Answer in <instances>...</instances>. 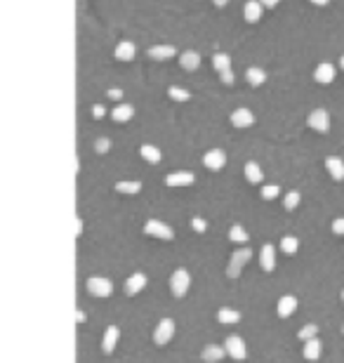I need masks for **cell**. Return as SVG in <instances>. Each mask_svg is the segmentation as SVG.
Listing matches in <instances>:
<instances>
[{
  "instance_id": "obj_1",
  "label": "cell",
  "mask_w": 344,
  "mask_h": 363,
  "mask_svg": "<svg viewBox=\"0 0 344 363\" xmlns=\"http://www.w3.org/2000/svg\"><path fill=\"white\" fill-rule=\"evenodd\" d=\"M250 257H252V250L250 248H243V250H236L234 255H231V262H229V267H227V276L229 278H238L240 276V269L250 262Z\"/></svg>"
},
{
  "instance_id": "obj_2",
  "label": "cell",
  "mask_w": 344,
  "mask_h": 363,
  "mask_svg": "<svg viewBox=\"0 0 344 363\" xmlns=\"http://www.w3.org/2000/svg\"><path fill=\"white\" fill-rule=\"evenodd\" d=\"M189 285H191V276H189V271L186 269H177L175 274H172L170 288H172V293H175V297H184Z\"/></svg>"
},
{
  "instance_id": "obj_3",
  "label": "cell",
  "mask_w": 344,
  "mask_h": 363,
  "mask_svg": "<svg viewBox=\"0 0 344 363\" xmlns=\"http://www.w3.org/2000/svg\"><path fill=\"white\" fill-rule=\"evenodd\" d=\"M113 285H111L109 278H102V276H92L87 278V293L92 297H109Z\"/></svg>"
},
{
  "instance_id": "obj_4",
  "label": "cell",
  "mask_w": 344,
  "mask_h": 363,
  "mask_svg": "<svg viewBox=\"0 0 344 363\" xmlns=\"http://www.w3.org/2000/svg\"><path fill=\"white\" fill-rule=\"evenodd\" d=\"M144 234L154 236V238H163V240H172V238H175V231H172L167 224L158 222V220H149L146 227H144Z\"/></svg>"
},
{
  "instance_id": "obj_5",
  "label": "cell",
  "mask_w": 344,
  "mask_h": 363,
  "mask_svg": "<svg viewBox=\"0 0 344 363\" xmlns=\"http://www.w3.org/2000/svg\"><path fill=\"white\" fill-rule=\"evenodd\" d=\"M307 123H309V128L316 130V132H328V130H330V116H328L326 109H316L309 113Z\"/></svg>"
},
{
  "instance_id": "obj_6",
  "label": "cell",
  "mask_w": 344,
  "mask_h": 363,
  "mask_svg": "<svg viewBox=\"0 0 344 363\" xmlns=\"http://www.w3.org/2000/svg\"><path fill=\"white\" fill-rule=\"evenodd\" d=\"M224 349H227V354L231 358H236V361H243V358L248 356L245 342H243L238 335H231V337H227V342H224Z\"/></svg>"
},
{
  "instance_id": "obj_7",
  "label": "cell",
  "mask_w": 344,
  "mask_h": 363,
  "mask_svg": "<svg viewBox=\"0 0 344 363\" xmlns=\"http://www.w3.org/2000/svg\"><path fill=\"white\" fill-rule=\"evenodd\" d=\"M172 335H175V321L163 319L158 323V328H156V332H154V342L156 345H167V342L172 340Z\"/></svg>"
},
{
  "instance_id": "obj_8",
  "label": "cell",
  "mask_w": 344,
  "mask_h": 363,
  "mask_svg": "<svg viewBox=\"0 0 344 363\" xmlns=\"http://www.w3.org/2000/svg\"><path fill=\"white\" fill-rule=\"evenodd\" d=\"M203 163L208 170H222L224 163H227V156H224L222 149H212V151H208V154L203 156Z\"/></svg>"
},
{
  "instance_id": "obj_9",
  "label": "cell",
  "mask_w": 344,
  "mask_h": 363,
  "mask_svg": "<svg viewBox=\"0 0 344 363\" xmlns=\"http://www.w3.org/2000/svg\"><path fill=\"white\" fill-rule=\"evenodd\" d=\"M326 167H328V173H330V177L335 179V182H342L344 179V160L342 158H337V156H328Z\"/></svg>"
},
{
  "instance_id": "obj_10",
  "label": "cell",
  "mask_w": 344,
  "mask_h": 363,
  "mask_svg": "<svg viewBox=\"0 0 344 363\" xmlns=\"http://www.w3.org/2000/svg\"><path fill=\"white\" fill-rule=\"evenodd\" d=\"M259 264H262V269H264L266 274L276 269V255H274V246H271V243L262 246V255H259Z\"/></svg>"
},
{
  "instance_id": "obj_11",
  "label": "cell",
  "mask_w": 344,
  "mask_h": 363,
  "mask_svg": "<svg viewBox=\"0 0 344 363\" xmlns=\"http://www.w3.org/2000/svg\"><path fill=\"white\" fill-rule=\"evenodd\" d=\"M313 78H316V83H321V85H328V83H332L335 80V66L332 64H318L316 66V74H313Z\"/></svg>"
},
{
  "instance_id": "obj_12",
  "label": "cell",
  "mask_w": 344,
  "mask_h": 363,
  "mask_svg": "<svg viewBox=\"0 0 344 363\" xmlns=\"http://www.w3.org/2000/svg\"><path fill=\"white\" fill-rule=\"evenodd\" d=\"M231 123H234L236 128H250V125L255 123V116H252V111H248V109H236L234 113H231Z\"/></svg>"
},
{
  "instance_id": "obj_13",
  "label": "cell",
  "mask_w": 344,
  "mask_h": 363,
  "mask_svg": "<svg viewBox=\"0 0 344 363\" xmlns=\"http://www.w3.org/2000/svg\"><path fill=\"white\" fill-rule=\"evenodd\" d=\"M144 285H146V276H144V274H132V276L125 281V295H130V297L137 295Z\"/></svg>"
},
{
  "instance_id": "obj_14",
  "label": "cell",
  "mask_w": 344,
  "mask_h": 363,
  "mask_svg": "<svg viewBox=\"0 0 344 363\" xmlns=\"http://www.w3.org/2000/svg\"><path fill=\"white\" fill-rule=\"evenodd\" d=\"M118 335H120V330H118L116 326H109L104 332V340H102V349H104V354H111V351L116 349L118 345Z\"/></svg>"
},
{
  "instance_id": "obj_15",
  "label": "cell",
  "mask_w": 344,
  "mask_h": 363,
  "mask_svg": "<svg viewBox=\"0 0 344 363\" xmlns=\"http://www.w3.org/2000/svg\"><path fill=\"white\" fill-rule=\"evenodd\" d=\"M295 309H297V297L292 295H285L278 300V316L281 319H288V316L295 314Z\"/></svg>"
},
{
  "instance_id": "obj_16",
  "label": "cell",
  "mask_w": 344,
  "mask_h": 363,
  "mask_svg": "<svg viewBox=\"0 0 344 363\" xmlns=\"http://www.w3.org/2000/svg\"><path fill=\"white\" fill-rule=\"evenodd\" d=\"M243 17H245V21H250V24L259 21V17H262V3H259V0L245 3V5H243Z\"/></svg>"
},
{
  "instance_id": "obj_17",
  "label": "cell",
  "mask_w": 344,
  "mask_h": 363,
  "mask_svg": "<svg viewBox=\"0 0 344 363\" xmlns=\"http://www.w3.org/2000/svg\"><path fill=\"white\" fill-rule=\"evenodd\" d=\"M193 179L196 177L191 173H172L165 177V184L167 186H189V184H193Z\"/></svg>"
},
{
  "instance_id": "obj_18",
  "label": "cell",
  "mask_w": 344,
  "mask_h": 363,
  "mask_svg": "<svg viewBox=\"0 0 344 363\" xmlns=\"http://www.w3.org/2000/svg\"><path fill=\"white\" fill-rule=\"evenodd\" d=\"M179 64H182V68H186V71H196V68L201 66V55L193 52V50H186L184 55L179 57Z\"/></svg>"
},
{
  "instance_id": "obj_19",
  "label": "cell",
  "mask_w": 344,
  "mask_h": 363,
  "mask_svg": "<svg viewBox=\"0 0 344 363\" xmlns=\"http://www.w3.org/2000/svg\"><path fill=\"white\" fill-rule=\"evenodd\" d=\"M132 116H135V109L130 104H118L116 109L111 111V118H113L116 123H125V120H130Z\"/></svg>"
},
{
  "instance_id": "obj_20",
  "label": "cell",
  "mask_w": 344,
  "mask_h": 363,
  "mask_svg": "<svg viewBox=\"0 0 344 363\" xmlns=\"http://www.w3.org/2000/svg\"><path fill=\"white\" fill-rule=\"evenodd\" d=\"M302 354H304L307 361H316V358H321V340L318 337L309 340L307 345H304V349H302Z\"/></svg>"
},
{
  "instance_id": "obj_21",
  "label": "cell",
  "mask_w": 344,
  "mask_h": 363,
  "mask_svg": "<svg viewBox=\"0 0 344 363\" xmlns=\"http://www.w3.org/2000/svg\"><path fill=\"white\" fill-rule=\"evenodd\" d=\"M113 55H116V59H120V62H130V59L135 57V45L130 43V40H123V43H118Z\"/></svg>"
},
{
  "instance_id": "obj_22",
  "label": "cell",
  "mask_w": 344,
  "mask_h": 363,
  "mask_svg": "<svg viewBox=\"0 0 344 363\" xmlns=\"http://www.w3.org/2000/svg\"><path fill=\"white\" fill-rule=\"evenodd\" d=\"M175 55V47L172 45H154V47H149V57L151 59H170Z\"/></svg>"
},
{
  "instance_id": "obj_23",
  "label": "cell",
  "mask_w": 344,
  "mask_h": 363,
  "mask_svg": "<svg viewBox=\"0 0 344 363\" xmlns=\"http://www.w3.org/2000/svg\"><path fill=\"white\" fill-rule=\"evenodd\" d=\"M224 354H227V349H224V347L208 345V347L203 349V354H201V356H203V361H205V363H215V361H219V358L224 356Z\"/></svg>"
},
{
  "instance_id": "obj_24",
  "label": "cell",
  "mask_w": 344,
  "mask_h": 363,
  "mask_svg": "<svg viewBox=\"0 0 344 363\" xmlns=\"http://www.w3.org/2000/svg\"><path fill=\"white\" fill-rule=\"evenodd\" d=\"M245 78H248V83H250L252 87H257V85H262L266 80V74L262 71V68H257V66H250L245 71Z\"/></svg>"
},
{
  "instance_id": "obj_25",
  "label": "cell",
  "mask_w": 344,
  "mask_h": 363,
  "mask_svg": "<svg viewBox=\"0 0 344 363\" xmlns=\"http://www.w3.org/2000/svg\"><path fill=\"white\" fill-rule=\"evenodd\" d=\"M245 179L252 182V184H259V182H262V170H259V165L255 160L245 163Z\"/></svg>"
},
{
  "instance_id": "obj_26",
  "label": "cell",
  "mask_w": 344,
  "mask_h": 363,
  "mask_svg": "<svg viewBox=\"0 0 344 363\" xmlns=\"http://www.w3.org/2000/svg\"><path fill=\"white\" fill-rule=\"evenodd\" d=\"M217 319H219V323H238L240 321V314L236 311V309H219V314H217Z\"/></svg>"
},
{
  "instance_id": "obj_27",
  "label": "cell",
  "mask_w": 344,
  "mask_h": 363,
  "mask_svg": "<svg viewBox=\"0 0 344 363\" xmlns=\"http://www.w3.org/2000/svg\"><path fill=\"white\" fill-rule=\"evenodd\" d=\"M141 156H144V160H149L151 165L160 163V151L156 147H151V144H144V147H141Z\"/></svg>"
},
{
  "instance_id": "obj_28",
  "label": "cell",
  "mask_w": 344,
  "mask_h": 363,
  "mask_svg": "<svg viewBox=\"0 0 344 363\" xmlns=\"http://www.w3.org/2000/svg\"><path fill=\"white\" fill-rule=\"evenodd\" d=\"M139 189H141V182H137V179H132V182H118L116 184L118 193H139Z\"/></svg>"
},
{
  "instance_id": "obj_29",
  "label": "cell",
  "mask_w": 344,
  "mask_h": 363,
  "mask_svg": "<svg viewBox=\"0 0 344 363\" xmlns=\"http://www.w3.org/2000/svg\"><path fill=\"white\" fill-rule=\"evenodd\" d=\"M297 248H300V243H297L295 236H283V240H281V250H283V253H285V255H295Z\"/></svg>"
},
{
  "instance_id": "obj_30",
  "label": "cell",
  "mask_w": 344,
  "mask_h": 363,
  "mask_svg": "<svg viewBox=\"0 0 344 363\" xmlns=\"http://www.w3.org/2000/svg\"><path fill=\"white\" fill-rule=\"evenodd\" d=\"M212 64H215V68L219 71V74H224V71H231V57H229V55H215V57H212Z\"/></svg>"
},
{
  "instance_id": "obj_31",
  "label": "cell",
  "mask_w": 344,
  "mask_h": 363,
  "mask_svg": "<svg viewBox=\"0 0 344 363\" xmlns=\"http://www.w3.org/2000/svg\"><path fill=\"white\" fill-rule=\"evenodd\" d=\"M297 205H300V193H297V191H290L288 196L283 198V208H285V210H295Z\"/></svg>"
},
{
  "instance_id": "obj_32",
  "label": "cell",
  "mask_w": 344,
  "mask_h": 363,
  "mask_svg": "<svg viewBox=\"0 0 344 363\" xmlns=\"http://www.w3.org/2000/svg\"><path fill=\"white\" fill-rule=\"evenodd\" d=\"M229 236H231V240H236V243H245L248 240V231L243 227H231V231H229Z\"/></svg>"
},
{
  "instance_id": "obj_33",
  "label": "cell",
  "mask_w": 344,
  "mask_h": 363,
  "mask_svg": "<svg viewBox=\"0 0 344 363\" xmlns=\"http://www.w3.org/2000/svg\"><path fill=\"white\" fill-rule=\"evenodd\" d=\"M167 94H170V99H175V102H189V97H191V94L186 92V90H182V87H170Z\"/></svg>"
},
{
  "instance_id": "obj_34",
  "label": "cell",
  "mask_w": 344,
  "mask_h": 363,
  "mask_svg": "<svg viewBox=\"0 0 344 363\" xmlns=\"http://www.w3.org/2000/svg\"><path fill=\"white\" fill-rule=\"evenodd\" d=\"M316 332H318V328L313 326V323H309V326H304L300 330V340H304V342H309V340L316 337Z\"/></svg>"
},
{
  "instance_id": "obj_35",
  "label": "cell",
  "mask_w": 344,
  "mask_h": 363,
  "mask_svg": "<svg viewBox=\"0 0 344 363\" xmlns=\"http://www.w3.org/2000/svg\"><path fill=\"white\" fill-rule=\"evenodd\" d=\"M278 186L276 184H271V186H262V198H266V201H271V198H276L278 196Z\"/></svg>"
},
{
  "instance_id": "obj_36",
  "label": "cell",
  "mask_w": 344,
  "mask_h": 363,
  "mask_svg": "<svg viewBox=\"0 0 344 363\" xmlns=\"http://www.w3.org/2000/svg\"><path fill=\"white\" fill-rule=\"evenodd\" d=\"M109 139H106V137H102V139H97V142H94V151H97V154H106V151H109Z\"/></svg>"
},
{
  "instance_id": "obj_37",
  "label": "cell",
  "mask_w": 344,
  "mask_h": 363,
  "mask_svg": "<svg viewBox=\"0 0 344 363\" xmlns=\"http://www.w3.org/2000/svg\"><path fill=\"white\" fill-rule=\"evenodd\" d=\"M191 224H193V229H196L198 234H203L205 229H208V224H205L203 217H193V222H191Z\"/></svg>"
},
{
  "instance_id": "obj_38",
  "label": "cell",
  "mask_w": 344,
  "mask_h": 363,
  "mask_svg": "<svg viewBox=\"0 0 344 363\" xmlns=\"http://www.w3.org/2000/svg\"><path fill=\"white\" fill-rule=\"evenodd\" d=\"M332 231L337 236H344V217H337V220L332 222Z\"/></svg>"
},
{
  "instance_id": "obj_39",
  "label": "cell",
  "mask_w": 344,
  "mask_h": 363,
  "mask_svg": "<svg viewBox=\"0 0 344 363\" xmlns=\"http://www.w3.org/2000/svg\"><path fill=\"white\" fill-rule=\"evenodd\" d=\"M219 78H222V83H224V85H234V74H231V71H224V74H219Z\"/></svg>"
},
{
  "instance_id": "obj_40",
  "label": "cell",
  "mask_w": 344,
  "mask_h": 363,
  "mask_svg": "<svg viewBox=\"0 0 344 363\" xmlns=\"http://www.w3.org/2000/svg\"><path fill=\"white\" fill-rule=\"evenodd\" d=\"M92 116H94V118H102V116H104V106H99V104L94 106V109H92Z\"/></svg>"
},
{
  "instance_id": "obj_41",
  "label": "cell",
  "mask_w": 344,
  "mask_h": 363,
  "mask_svg": "<svg viewBox=\"0 0 344 363\" xmlns=\"http://www.w3.org/2000/svg\"><path fill=\"white\" fill-rule=\"evenodd\" d=\"M109 97L111 99H120L123 97V92H120V90H109Z\"/></svg>"
},
{
  "instance_id": "obj_42",
  "label": "cell",
  "mask_w": 344,
  "mask_h": 363,
  "mask_svg": "<svg viewBox=\"0 0 344 363\" xmlns=\"http://www.w3.org/2000/svg\"><path fill=\"white\" fill-rule=\"evenodd\" d=\"M259 3H262L264 7H276L278 5V0H259Z\"/></svg>"
},
{
  "instance_id": "obj_43",
  "label": "cell",
  "mask_w": 344,
  "mask_h": 363,
  "mask_svg": "<svg viewBox=\"0 0 344 363\" xmlns=\"http://www.w3.org/2000/svg\"><path fill=\"white\" fill-rule=\"evenodd\" d=\"M85 319L87 316L83 314V311H76V321H78V323H85Z\"/></svg>"
},
{
  "instance_id": "obj_44",
  "label": "cell",
  "mask_w": 344,
  "mask_h": 363,
  "mask_svg": "<svg viewBox=\"0 0 344 363\" xmlns=\"http://www.w3.org/2000/svg\"><path fill=\"white\" fill-rule=\"evenodd\" d=\"M313 5H328V3H330V0H311Z\"/></svg>"
},
{
  "instance_id": "obj_45",
  "label": "cell",
  "mask_w": 344,
  "mask_h": 363,
  "mask_svg": "<svg viewBox=\"0 0 344 363\" xmlns=\"http://www.w3.org/2000/svg\"><path fill=\"white\" fill-rule=\"evenodd\" d=\"M227 3H229V0H215V5H217V7H222V5H227Z\"/></svg>"
},
{
  "instance_id": "obj_46",
  "label": "cell",
  "mask_w": 344,
  "mask_h": 363,
  "mask_svg": "<svg viewBox=\"0 0 344 363\" xmlns=\"http://www.w3.org/2000/svg\"><path fill=\"white\" fill-rule=\"evenodd\" d=\"M339 68L344 71V55H342V59H339Z\"/></svg>"
},
{
  "instance_id": "obj_47",
  "label": "cell",
  "mask_w": 344,
  "mask_h": 363,
  "mask_svg": "<svg viewBox=\"0 0 344 363\" xmlns=\"http://www.w3.org/2000/svg\"><path fill=\"white\" fill-rule=\"evenodd\" d=\"M342 300H344V290H342Z\"/></svg>"
}]
</instances>
